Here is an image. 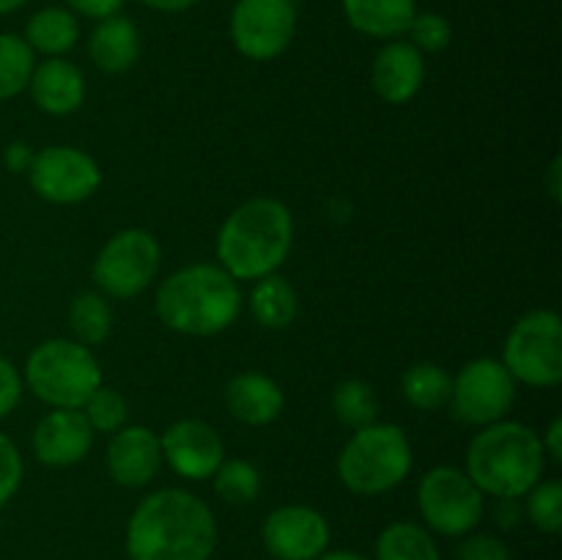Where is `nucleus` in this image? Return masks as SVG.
Wrapping results in <instances>:
<instances>
[{
    "instance_id": "obj_17",
    "label": "nucleus",
    "mask_w": 562,
    "mask_h": 560,
    "mask_svg": "<svg viewBox=\"0 0 562 560\" xmlns=\"http://www.w3.org/2000/svg\"><path fill=\"white\" fill-rule=\"evenodd\" d=\"M426 64L423 53L409 42H390L379 49L371 69L373 91L390 104H404L423 88Z\"/></svg>"
},
{
    "instance_id": "obj_9",
    "label": "nucleus",
    "mask_w": 562,
    "mask_h": 560,
    "mask_svg": "<svg viewBox=\"0 0 562 560\" xmlns=\"http://www.w3.org/2000/svg\"><path fill=\"white\" fill-rule=\"evenodd\" d=\"M159 242L143 228H126L110 236L93 261V280L108 296L130 300L157 278Z\"/></svg>"
},
{
    "instance_id": "obj_2",
    "label": "nucleus",
    "mask_w": 562,
    "mask_h": 560,
    "mask_svg": "<svg viewBox=\"0 0 562 560\" xmlns=\"http://www.w3.org/2000/svg\"><path fill=\"white\" fill-rule=\"evenodd\" d=\"M294 239V220L285 203L252 198L225 217L217 236L220 267L234 280H258L278 272Z\"/></svg>"
},
{
    "instance_id": "obj_7",
    "label": "nucleus",
    "mask_w": 562,
    "mask_h": 560,
    "mask_svg": "<svg viewBox=\"0 0 562 560\" xmlns=\"http://www.w3.org/2000/svg\"><path fill=\"white\" fill-rule=\"evenodd\" d=\"M503 366L530 388H554L562 379V322L554 311H530L505 338Z\"/></svg>"
},
{
    "instance_id": "obj_31",
    "label": "nucleus",
    "mask_w": 562,
    "mask_h": 560,
    "mask_svg": "<svg viewBox=\"0 0 562 560\" xmlns=\"http://www.w3.org/2000/svg\"><path fill=\"white\" fill-rule=\"evenodd\" d=\"M527 516L541 533L562 530V483L538 481L527 492Z\"/></svg>"
},
{
    "instance_id": "obj_16",
    "label": "nucleus",
    "mask_w": 562,
    "mask_h": 560,
    "mask_svg": "<svg viewBox=\"0 0 562 560\" xmlns=\"http://www.w3.org/2000/svg\"><path fill=\"white\" fill-rule=\"evenodd\" d=\"M162 467V445L146 426H124L108 445V470L119 486L140 489L157 478Z\"/></svg>"
},
{
    "instance_id": "obj_30",
    "label": "nucleus",
    "mask_w": 562,
    "mask_h": 560,
    "mask_svg": "<svg viewBox=\"0 0 562 560\" xmlns=\"http://www.w3.org/2000/svg\"><path fill=\"white\" fill-rule=\"evenodd\" d=\"M82 415L91 423L93 432L102 434H115L126 426V417H130V404L124 401V395L115 393L113 388H104L99 384L88 401L82 404Z\"/></svg>"
},
{
    "instance_id": "obj_8",
    "label": "nucleus",
    "mask_w": 562,
    "mask_h": 560,
    "mask_svg": "<svg viewBox=\"0 0 562 560\" xmlns=\"http://www.w3.org/2000/svg\"><path fill=\"white\" fill-rule=\"evenodd\" d=\"M417 505L431 530L467 536L483 519V492L459 467H434L417 486Z\"/></svg>"
},
{
    "instance_id": "obj_19",
    "label": "nucleus",
    "mask_w": 562,
    "mask_h": 560,
    "mask_svg": "<svg viewBox=\"0 0 562 560\" xmlns=\"http://www.w3.org/2000/svg\"><path fill=\"white\" fill-rule=\"evenodd\" d=\"M31 97L44 113L49 115H69L86 99V77L71 60L49 58L33 69Z\"/></svg>"
},
{
    "instance_id": "obj_15",
    "label": "nucleus",
    "mask_w": 562,
    "mask_h": 560,
    "mask_svg": "<svg viewBox=\"0 0 562 560\" xmlns=\"http://www.w3.org/2000/svg\"><path fill=\"white\" fill-rule=\"evenodd\" d=\"M93 428L80 410H53L36 423L33 453L47 467H71L88 456Z\"/></svg>"
},
{
    "instance_id": "obj_35",
    "label": "nucleus",
    "mask_w": 562,
    "mask_h": 560,
    "mask_svg": "<svg viewBox=\"0 0 562 560\" xmlns=\"http://www.w3.org/2000/svg\"><path fill=\"white\" fill-rule=\"evenodd\" d=\"M22 395V377L5 357H0V417L14 412Z\"/></svg>"
},
{
    "instance_id": "obj_25",
    "label": "nucleus",
    "mask_w": 562,
    "mask_h": 560,
    "mask_svg": "<svg viewBox=\"0 0 562 560\" xmlns=\"http://www.w3.org/2000/svg\"><path fill=\"white\" fill-rule=\"evenodd\" d=\"M401 390H404V399L409 401L415 410L434 412L442 410L445 404H450L453 377H450L445 368H439L437 362H417L409 371H404V377H401Z\"/></svg>"
},
{
    "instance_id": "obj_29",
    "label": "nucleus",
    "mask_w": 562,
    "mask_h": 560,
    "mask_svg": "<svg viewBox=\"0 0 562 560\" xmlns=\"http://www.w3.org/2000/svg\"><path fill=\"white\" fill-rule=\"evenodd\" d=\"M214 492L231 505H250L261 494V475L245 459H223L214 472Z\"/></svg>"
},
{
    "instance_id": "obj_12",
    "label": "nucleus",
    "mask_w": 562,
    "mask_h": 560,
    "mask_svg": "<svg viewBox=\"0 0 562 560\" xmlns=\"http://www.w3.org/2000/svg\"><path fill=\"white\" fill-rule=\"evenodd\" d=\"M27 179L38 198L49 203H80L102 184V170L91 154L75 146H49L33 154Z\"/></svg>"
},
{
    "instance_id": "obj_36",
    "label": "nucleus",
    "mask_w": 562,
    "mask_h": 560,
    "mask_svg": "<svg viewBox=\"0 0 562 560\" xmlns=\"http://www.w3.org/2000/svg\"><path fill=\"white\" fill-rule=\"evenodd\" d=\"M126 0H66L71 14L91 16V20H108L124 9Z\"/></svg>"
},
{
    "instance_id": "obj_41",
    "label": "nucleus",
    "mask_w": 562,
    "mask_h": 560,
    "mask_svg": "<svg viewBox=\"0 0 562 560\" xmlns=\"http://www.w3.org/2000/svg\"><path fill=\"white\" fill-rule=\"evenodd\" d=\"M549 195H552V201H562V159L554 157L552 165H549Z\"/></svg>"
},
{
    "instance_id": "obj_38",
    "label": "nucleus",
    "mask_w": 562,
    "mask_h": 560,
    "mask_svg": "<svg viewBox=\"0 0 562 560\" xmlns=\"http://www.w3.org/2000/svg\"><path fill=\"white\" fill-rule=\"evenodd\" d=\"M519 519H521L519 503H516L514 497L499 500L497 508H494V522H497L499 527H514Z\"/></svg>"
},
{
    "instance_id": "obj_32",
    "label": "nucleus",
    "mask_w": 562,
    "mask_h": 560,
    "mask_svg": "<svg viewBox=\"0 0 562 560\" xmlns=\"http://www.w3.org/2000/svg\"><path fill=\"white\" fill-rule=\"evenodd\" d=\"M406 33L412 38V47H417L420 53H442L453 42V27H450V22L442 14H434V11L415 14V20H412Z\"/></svg>"
},
{
    "instance_id": "obj_18",
    "label": "nucleus",
    "mask_w": 562,
    "mask_h": 560,
    "mask_svg": "<svg viewBox=\"0 0 562 560\" xmlns=\"http://www.w3.org/2000/svg\"><path fill=\"white\" fill-rule=\"evenodd\" d=\"M283 390L267 373H236L225 388V406L245 426H267L283 412Z\"/></svg>"
},
{
    "instance_id": "obj_14",
    "label": "nucleus",
    "mask_w": 562,
    "mask_h": 560,
    "mask_svg": "<svg viewBox=\"0 0 562 560\" xmlns=\"http://www.w3.org/2000/svg\"><path fill=\"white\" fill-rule=\"evenodd\" d=\"M159 445H162V461H168L176 475L190 478V481L212 478L225 459V445L217 428L203 421H192V417L176 421L159 437Z\"/></svg>"
},
{
    "instance_id": "obj_23",
    "label": "nucleus",
    "mask_w": 562,
    "mask_h": 560,
    "mask_svg": "<svg viewBox=\"0 0 562 560\" xmlns=\"http://www.w3.org/2000/svg\"><path fill=\"white\" fill-rule=\"evenodd\" d=\"M250 311L261 327L285 329L300 313V296L289 280L272 272L267 278H258V283L252 285Z\"/></svg>"
},
{
    "instance_id": "obj_11",
    "label": "nucleus",
    "mask_w": 562,
    "mask_h": 560,
    "mask_svg": "<svg viewBox=\"0 0 562 560\" xmlns=\"http://www.w3.org/2000/svg\"><path fill=\"white\" fill-rule=\"evenodd\" d=\"M296 31L294 0H239L231 11V38L250 60H272Z\"/></svg>"
},
{
    "instance_id": "obj_13",
    "label": "nucleus",
    "mask_w": 562,
    "mask_h": 560,
    "mask_svg": "<svg viewBox=\"0 0 562 560\" xmlns=\"http://www.w3.org/2000/svg\"><path fill=\"white\" fill-rule=\"evenodd\" d=\"M261 538L274 560H316L329 547V525L316 508L283 505L263 519Z\"/></svg>"
},
{
    "instance_id": "obj_39",
    "label": "nucleus",
    "mask_w": 562,
    "mask_h": 560,
    "mask_svg": "<svg viewBox=\"0 0 562 560\" xmlns=\"http://www.w3.org/2000/svg\"><path fill=\"white\" fill-rule=\"evenodd\" d=\"M543 445V453L552 456L554 461L562 459V417H554L547 428V437L541 439Z\"/></svg>"
},
{
    "instance_id": "obj_21",
    "label": "nucleus",
    "mask_w": 562,
    "mask_h": 560,
    "mask_svg": "<svg viewBox=\"0 0 562 560\" xmlns=\"http://www.w3.org/2000/svg\"><path fill=\"white\" fill-rule=\"evenodd\" d=\"M344 14L357 33L371 38H398L417 14L415 0H344Z\"/></svg>"
},
{
    "instance_id": "obj_27",
    "label": "nucleus",
    "mask_w": 562,
    "mask_h": 560,
    "mask_svg": "<svg viewBox=\"0 0 562 560\" xmlns=\"http://www.w3.org/2000/svg\"><path fill=\"white\" fill-rule=\"evenodd\" d=\"M333 412L338 417V423L349 428H366L371 423H376L379 415V401L376 393L368 382L362 379H349V382H340L333 393Z\"/></svg>"
},
{
    "instance_id": "obj_34",
    "label": "nucleus",
    "mask_w": 562,
    "mask_h": 560,
    "mask_svg": "<svg viewBox=\"0 0 562 560\" xmlns=\"http://www.w3.org/2000/svg\"><path fill=\"white\" fill-rule=\"evenodd\" d=\"M22 483V456L5 434H0V508L16 494Z\"/></svg>"
},
{
    "instance_id": "obj_43",
    "label": "nucleus",
    "mask_w": 562,
    "mask_h": 560,
    "mask_svg": "<svg viewBox=\"0 0 562 560\" xmlns=\"http://www.w3.org/2000/svg\"><path fill=\"white\" fill-rule=\"evenodd\" d=\"M27 0H0V14H11V11L22 9Z\"/></svg>"
},
{
    "instance_id": "obj_20",
    "label": "nucleus",
    "mask_w": 562,
    "mask_h": 560,
    "mask_svg": "<svg viewBox=\"0 0 562 560\" xmlns=\"http://www.w3.org/2000/svg\"><path fill=\"white\" fill-rule=\"evenodd\" d=\"M88 55L108 75H121V71L132 69L140 55V33H137L135 22L119 14L99 20L88 38Z\"/></svg>"
},
{
    "instance_id": "obj_33",
    "label": "nucleus",
    "mask_w": 562,
    "mask_h": 560,
    "mask_svg": "<svg viewBox=\"0 0 562 560\" xmlns=\"http://www.w3.org/2000/svg\"><path fill=\"white\" fill-rule=\"evenodd\" d=\"M456 560H510V549L503 538L488 536V533H467L461 536Z\"/></svg>"
},
{
    "instance_id": "obj_28",
    "label": "nucleus",
    "mask_w": 562,
    "mask_h": 560,
    "mask_svg": "<svg viewBox=\"0 0 562 560\" xmlns=\"http://www.w3.org/2000/svg\"><path fill=\"white\" fill-rule=\"evenodd\" d=\"M33 69H36L33 49L27 47L25 38L0 33V99H11L25 91Z\"/></svg>"
},
{
    "instance_id": "obj_22",
    "label": "nucleus",
    "mask_w": 562,
    "mask_h": 560,
    "mask_svg": "<svg viewBox=\"0 0 562 560\" xmlns=\"http://www.w3.org/2000/svg\"><path fill=\"white\" fill-rule=\"evenodd\" d=\"M77 38H80L77 16L60 5H47V9L36 11L25 27L27 47L33 53L49 55V58H60L64 53H69Z\"/></svg>"
},
{
    "instance_id": "obj_42",
    "label": "nucleus",
    "mask_w": 562,
    "mask_h": 560,
    "mask_svg": "<svg viewBox=\"0 0 562 560\" xmlns=\"http://www.w3.org/2000/svg\"><path fill=\"white\" fill-rule=\"evenodd\" d=\"M316 560H368V558H366V555H360V552H351V549H338V552L318 555Z\"/></svg>"
},
{
    "instance_id": "obj_5",
    "label": "nucleus",
    "mask_w": 562,
    "mask_h": 560,
    "mask_svg": "<svg viewBox=\"0 0 562 560\" xmlns=\"http://www.w3.org/2000/svg\"><path fill=\"white\" fill-rule=\"evenodd\" d=\"M412 470V448L404 428L371 423L357 428L338 456V475L349 492L373 497L404 483Z\"/></svg>"
},
{
    "instance_id": "obj_6",
    "label": "nucleus",
    "mask_w": 562,
    "mask_h": 560,
    "mask_svg": "<svg viewBox=\"0 0 562 560\" xmlns=\"http://www.w3.org/2000/svg\"><path fill=\"white\" fill-rule=\"evenodd\" d=\"M25 382L53 410H82L88 395L102 384V368L88 346L53 338L31 351Z\"/></svg>"
},
{
    "instance_id": "obj_3",
    "label": "nucleus",
    "mask_w": 562,
    "mask_h": 560,
    "mask_svg": "<svg viewBox=\"0 0 562 560\" xmlns=\"http://www.w3.org/2000/svg\"><path fill=\"white\" fill-rule=\"evenodd\" d=\"M157 316L181 335H217L241 311L239 283L214 264H192L170 275L157 291Z\"/></svg>"
},
{
    "instance_id": "obj_37",
    "label": "nucleus",
    "mask_w": 562,
    "mask_h": 560,
    "mask_svg": "<svg viewBox=\"0 0 562 560\" xmlns=\"http://www.w3.org/2000/svg\"><path fill=\"white\" fill-rule=\"evenodd\" d=\"M33 163V152L27 143L16 141L11 143L9 148H5V165H9V170H14V173H22V170L31 168Z\"/></svg>"
},
{
    "instance_id": "obj_40",
    "label": "nucleus",
    "mask_w": 562,
    "mask_h": 560,
    "mask_svg": "<svg viewBox=\"0 0 562 560\" xmlns=\"http://www.w3.org/2000/svg\"><path fill=\"white\" fill-rule=\"evenodd\" d=\"M140 3H146L148 9L154 11H168V14H176V11L192 9V5L201 3V0H140Z\"/></svg>"
},
{
    "instance_id": "obj_24",
    "label": "nucleus",
    "mask_w": 562,
    "mask_h": 560,
    "mask_svg": "<svg viewBox=\"0 0 562 560\" xmlns=\"http://www.w3.org/2000/svg\"><path fill=\"white\" fill-rule=\"evenodd\" d=\"M376 560H442L437 541L415 522H393L376 538Z\"/></svg>"
},
{
    "instance_id": "obj_10",
    "label": "nucleus",
    "mask_w": 562,
    "mask_h": 560,
    "mask_svg": "<svg viewBox=\"0 0 562 560\" xmlns=\"http://www.w3.org/2000/svg\"><path fill=\"white\" fill-rule=\"evenodd\" d=\"M516 399V379L508 368L492 357L467 362L453 379L450 404L453 415L470 426H492L503 421Z\"/></svg>"
},
{
    "instance_id": "obj_4",
    "label": "nucleus",
    "mask_w": 562,
    "mask_h": 560,
    "mask_svg": "<svg viewBox=\"0 0 562 560\" xmlns=\"http://www.w3.org/2000/svg\"><path fill=\"white\" fill-rule=\"evenodd\" d=\"M547 453L541 437L516 421H497L483 426L467 448V475L492 497H525L543 475Z\"/></svg>"
},
{
    "instance_id": "obj_1",
    "label": "nucleus",
    "mask_w": 562,
    "mask_h": 560,
    "mask_svg": "<svg viewBox=\"0 0 562 560\" xmlns=\"http://www.w3.org/2000/svg\"><path fill=\"white\" fill-rule=\"evenodd\" d=\"M217 549V519L198 494L159 489L140 500L126 525L132 560H209Z\"/></svg>"
},
{
    "instance_id": "obj_26",
    "label": "nucleus",
    "mask_w": 562,
    "mask_h": 560,
    "mask_svg": "<svg viewBox=\"0 0 562 560\" xmlns=\"http://www.w3.org/2000/svg\"><path fill=\"white\" fill-rule=\"evenodd\" d=\"M69 327L75 333V340L82 346H99L108 340L113 329V311L108 300L97 291H82L71 300L69 307Z\"/></svg>"
}]
</instances>
